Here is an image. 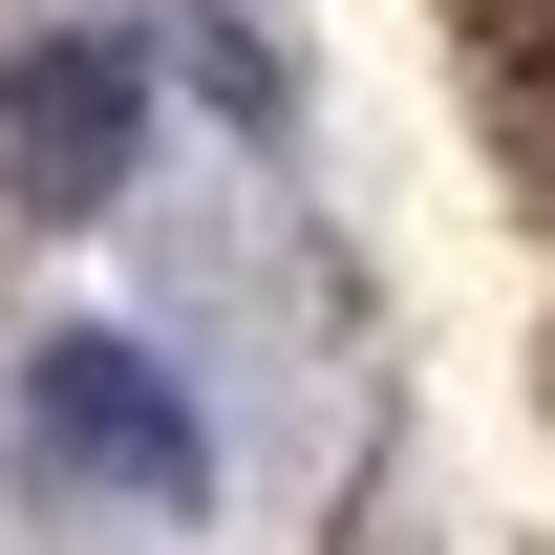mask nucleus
I'll list each match as a JSON object with an SVG mask.
<instances>
[{
    "label": "nucleus",
    "instance_id": "nucleus-2",
    "mask_svg": "<svg viewBox=\"0 0 555 555\" xmlns=\"http://www.w3.org/2000/svg\"><path fill=\"white\" fill-rule=\"evenodd\" d=\"M129 150H150V65L129 43H22L0 65V193L22 214H107Z\"/></svg>",
    "mask_w": 555,
    "mask_h": 555
},
{
    "label": "nucleus",
    "instance_id": "nucleus-3",
    "mask_svg": "<svg viewBox=\"0 0 555 555\" xmlns=\"http://www.w3.org/2000/svg\"><path fill=\"white\" fill-rule=\"evenodd\" d=\"M534 150H555V65H534Z\"/></svg>",
    "mask_w": 555,
    "mask_h": 555
},
{
    "label": "nucleus",
    "instance_id": "nucleus-1",
    "mask_svg": "<svg viewBox=\"0 0 555 555\" xmlns=\"http://www.w3.org/2000/svg\"><path fill=\"white\" fill-rule=\"evenodd\" d=\"M22 427H43V470H65V491L214 513V427H193V385H171L150 343H107V321H65V343L22 363Z\"/></svg>",
    "mask_w": 555,
    "mask_h": 555
}]
</instances>
